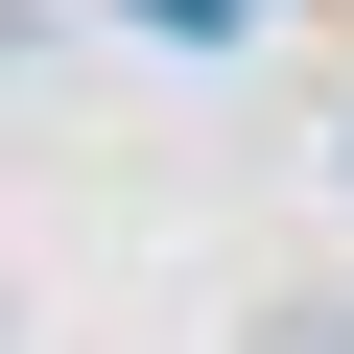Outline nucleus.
Listing matches in <instances>:
<instances>
[{
    "label": "nucleus",
    "instance_id": "nucleus-1",
    "mask_svg": "<svg viewBox=\"0 0 354 354\" xmlns=\"http://www.w3.org/2000/svg\"><path fill=\"white\" fill-rule=\"evenodd\" d=\"M236 354H354V307H330V283H260V307H236Z\"/></svg>",
    "mask_w": 354,
    "mask_h": 354
},
{
    "label": "nucleus",
    "instance_id": "nucleus-2",
    "mask_svg": "<svg viewBox=\"0 0 354 354\" xmlns=\"http://www.w3.org/2000/svg\"><path fill=\"white\" fill-rule=\"evenodd\" d=\"M118 24H165V48H236V0H118Z\"/></svg>",
    "mask_w": 354,
    "mask_h": 354
},
{
    "label": "nucleus",
    "instance_id": "nucleus-3",
    "mask_svg": "<svg viewBox=\"0 0 354 354\" xmlns=\"http://www.w3.org/2000/svg\"><path fill=\"white\" fill-rule=\"evenodd\" d=\"M0 354H24V307H0Z\"/></svg>",
    "mask_w": 354,
    "mask_h": 354
}]
</instances>
